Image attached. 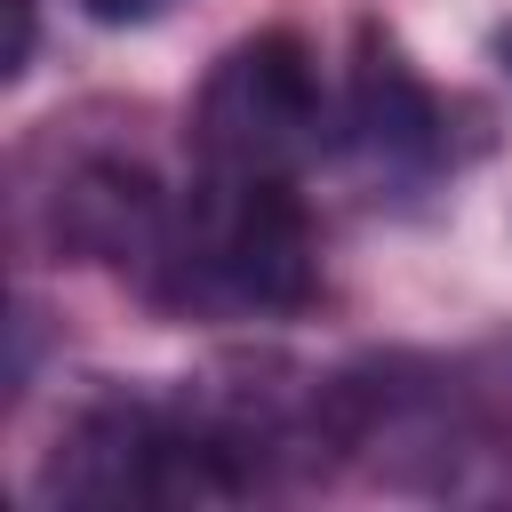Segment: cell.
Returning <instances> with one entry per match:
<instances>
[{"label": "cell", "instance_id": "obj_1", "mask_svg": "<svg viewBox=\"0 0 512 512\" xmlns=\"http://www.w3.org/2000/svg\"><path fill=\"white\" fill-rule=\"evenodd\" d=\"M192 304L232 312H304L320 296V232L296 200V176H224L200 168L176 208V248L160 272Z\"/></svg>", "mask_w": 512, "mask_h": 512}, {"label": "cell", "instance_id": "obj_2", "mask_svg": "<svg viewBox=\"0 0 512 512\" xmlns=\"http://www.w3.org/2000/svg\"><path fill=\"white\" fill-rule=\"evenodd\" d=\"M328 144L320 56L296 32H256L216 56L192 96V160L224 176H296Z\"/></svg>", "mask_w": 512, "mask_h": 512}, {"label": "cell", "instance_id": "obj_3", "mask_svg": "<svg viewBox=\"0 0 512 512\" xmlns=\"http://www.w3.org/2000/svg\"><path fill=\"white\" fill-rule=\"evenodd\" d=\"M56 240L88 264H120V272L136 264L144 280H160L176 248V208L160 176L136 160H80L56 184Z\"/></svg>", "mask_w": 512, "mask_h": 512}, {"label": "cell", "instance_id": "obj_4", "mask_svg": "<svg viewBox=\"0 0 512 512\" xmlns=\"http://www.w3.org/2000/svg\"><path fill=\"white\" fill-rule=\"evenodd\" d=\"M352 144L392 176H416L440 160V104L408 72V56L376 32L360 40V64H352Z\"/></svg>", "mask_w": 512, "mask_h": 512}, {"label": "cell", "instance_id": "obj_5", "mask_svg": "<svg viewBox=\"0 0 512 512\" xmlns=\"http://www.w3.org/2000/svg\"><path fill=\"white\" fill-rule=\"evenodd\" d=\"M80 8H88L96 24H152L168 0H80Z\"/></svg>", "mask_w": 512, "mask_h": 512}, {"label": "cell", "instance_id": "obj_6", "mask_svg": "<svg viewBox=\"0 0 512 512\" xmlns=\"http://www.w3.org/2000/svg\"><path fill=\"white\" fill-rule=\"evenodd\" d=\"M8 8H16V40H8V80H16L32 64V0H8Z\"/></svg>", "mask_w": 512, "mask_h": 512}]
</instances>
